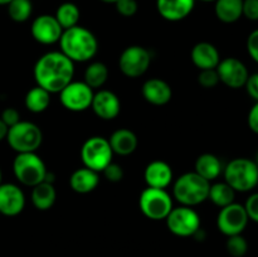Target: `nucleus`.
<instances>
[{
  "label": "nucleus",
  "mask_w": 258,
  "mask_h": 257,
  "mask_svg": "<svg viewBox=\"0 0 258 257\" xmlns=\"http://www.w3.org/2000/svg\"><path fill=\"white\" fill-rule=\"evenodd\" d=\"M37 86L52 93H59L73 81L75 63L62 52L52 50L38 58L33 68Z\"/></svg>",
  "instance_id": "obj_1"
},
{
  "label": "nucleus",
  "mask_w": 258,
  "mask_h": 257,
  "mask_svg": "<svg viewBox=\"0 0 258 257\" xmlns=\"http://www.w3.org/2000/svg\"><path fill=\"white\" fill-rule=\"evenodd\" d=\"M58 44L60 52L73 63L90 62L98 52V40L96 35L81 25L63 30Z\"/></svg>",
  "instance_id": "obj_2"
},
{
  "label": "nucleus",
  "mask_w": 258,
  "mask_h": 257,
  "mask_svg": "<svg viewBox=\"0 0 258 257\" xmlns=\"http://www.w3.org/2000/svg\"><path fill=\"white\" fill-rule=\"evenodd\" d=\"M211 181L206 180L196 171L184 173L174 181L173 198L180 206L194 207L204 203L208 199Z\"/></svg>",
  "instance_id": "obj_3"
},
{
  "label": "nucleus",
  "mask_w": 258,
  "mask_h": 257,
  "mask_svg": "<svg viewBox=\"0 0 258 257\" xmlns=\"http://www.w3.org/2000/svg\"><path fill=\"white\" fill-rule=\"evenodd\" d=\"M224 181L234 191L246 193L254 189L258 184V166L248 158H236L229 161L223 169Z\"/></svg>",
  "instance_id": "obj_4"
},
{
  "label": "nucleus",
  "mask_w": 258,
  "mask_h": 257,
  "mask_svg": "<svg viewBox=\"0 0 258 257\" xmlns=\"http://www.w3.org/2000/svg\"><path fill=\"white\" fill-rule=\"evenodd\" d=\"M13 173L20 184L33 188L45 180L48 169L37 151L20 153L17 154L13 161Z\"/></svg>",
  "instance_id": "obj_5"
},
{
  "label": "nucleus",
  "mask_w": 258,
  "mask_h": 257,
  "mask_svg": "<svg viewBox=\"0 0 258 257\" xmlns=\"http://www.w3.org/2000/svg\"><path fill=\"white\" fill-rule=\"evenodd\" d=\"M7 141L17 154L35 153L43 143V133L34 122L20 120L9 127Z\"/></svg>",
  "instance_id": "obj_6"
},
{
  "label": "nucleus",
  "mask_w": 258,
  "mask_h": 257,
  "mask_svg": "<svg viewBox=\"0 0 258 257\" xmlns=\"http://www.w3.org/2000/svg\"><path fill=\"white\" fill-rule=\"evenodd\" d=\"M139 208L146 218L161 221L165 219L174 208L173 197L166 189L146 186L139 197Z\"/></svg>",
  "instance_id": "obj_7"
},
{
  "label": "nucleus",
  "mask_w": 258,
  "mask_h": 257,
  "mask_svg": "<svg viewBox=\"0 0 258 257\" xmlns=\"http://www.w3.org/2000/svg\"><path fill=\"white\" fill-rule=\"evenodd\" d=\"M112 149H111L108 139L102 136H92L83 143L81 148V159L83 166L102 173L103 169L112 163Z\"/></svg>",
  "instance_id": "obj_8"
},
{
  "label": "nucleus",
  "mask_w": 258,
  "mask_h": 257,
  "mask_svg": "<svg viewBox=\"0 0 258 257\" xmlns=\"http://www.w3.org/2000/svg\"><path fill=\"white\" fill-rule=\"evenodd\" d=\"M165 221L169 231L178 237L194 236L201 229V216L191 207H174Z\"/></svg>",
  "instance_id": "obj_9"
},
{
  "label": "nucleus",
  "mask_w": 258,
  "mask_h": 257,
  "mask_svg": "<svg viewBox=\"0 0 258 257\" xmlns=\"http://www.w3.org/2000/svg\"><path fill=\"white\" fill-rule=\"evenodd\" d=\"M151 65V53L143 45H128L121 52L118 68L128 78L141 77Z\"/></svg>",
  "instance_id": "obj_10"
},
{
  "label": "nucleus",
  "mask_w": 258,
  "mask_h": 257,
  "mask_svg": "<svg viewBox=\"0 0 258 257\" xmlns=\"http://www.w3.org/2000/svg\"><path fill=\"white\" fill-rule=\"evenodd\" d=\"M92 88L83 81H72L59 92V101L63 107L72 112H82L91 108L93 100Z\"/></svg>",
  "instance_id": "obj_11"
},
{
  "label": "nucleus",
  "mask_w": 258,
  "mask_h": 257,
  "mask_svg": "<svg viewBox=\"0 0 258 257\" xmlns=\"http://www.w3.org/2000/svg\"><path fill=\"white\" fill-rule=\"evenodd\" d=\"M249 219L243 204L232 203L223 207L217 216V227L227 237L242 234Z\"/></svg>",
  "instance_id": "obj_12"
},
{
  "label": "nucleus",
  "mask_w": 258,
  "mask_h": 257,
  "mask_svg": "<svg viewBox=\"0 0 258 257\" xmlns=\"http://www.w3.org/2000/svg\"><path fill=\"white\" fill-rule=\"evenodd\" d=\"M216 70L218 73L219 82L233 90L244 87L249 76L247 66L236 57L221 59Z\"/></svg>",
  "instance_id": "obj_13"
},
{
  "label": "nucleus",
  "mask_w": 258,
  "mask_h": 257,
  "mask_svg": "<svg viewBox=\"0 0 258 257\" xmlns=\"http://www.w3.org/2000/svg\"><path fill=\"white\" fill-rule=\"evenodd\" d=\"M30 33L35 42L43 45H52L59 42L63 28L57 22L54 15L42 14L33 20Z\"/></svg>",
  "instance_id": "obj_14"
},
{
  "label": "nucleus",
  "mask_w": 258,
  "mask_h": 257,
  "mask_svg": "<svg viewBox=\"0 0 258 257\" xmlns=\"http://www.w3.org/2000/svg\"><path fill=\"white\" fill-rule=\"evenodd\" d=\"M25 207V194L20 186L13 183L0 184V213L7 217H15Z\"/></svg>",
  "instance_id": "obj_15"
},
{
  "label": "nucleus",
  "mask_w": 258,
  "mask_h": 257,
  "mask_svg": "<svg viewBox=\"0 0 258 257\" xmlns=\"http://www.w3.org/2000/svg\"><path fill=\"white\" fill-rule=\"evenodd\" d=\"M91 108L98 118L110 121L120 115L121 101L112 91L100 90L93 95Z\"/></svg>",
  "instance_id": "obj_16"
},
{
  "label": "nucleus",
  "mask_w": 258,
  "mask_h": 257,
  "mask_svg": "<svg viewBox=\"0 0 258 257\" xmlns=\"http://www.w3.org/2000/svg\"><path fill=\"white\" fill-rule=\"evenodd\" d=\"M173 169L164 160L150 161L144 170V180L150 188L166 189L173 183Z\"/></svg>",
  "instance_id": "obj_17"
},
{
  "label": "nucleus",
  "mask_w": 258,
  "mask_h": 257,
  "mask_svg": "<svg viewBox=\"0 0 258 257\" xmlns=\"http://www.w3.org/2000/svg\"><path fill=\"white\" fill-rule=\"evenodd\" d=\"M141 93L146 102L154 106H165L173 97V90L166 81L161 78H150L141 87Z\"/></svg>",
  "instance_id": "obj_18"
},
{
  "label": "nucleus",
  "mask_w": 258,
  "mask_h": 257,
  "mask_svg": "<svg viewBox=\"0 0 258 257\" xmlns=\"http://www.w3.org/2000/svg\"><path fill=\"white\" fill-rule=\"evenodd\" d=\"M190 58L193 65L202 70H216L221 62V54L214 44L209 42H199L191 48Z\"/></svg>",
  "instance_id": "obj_19"
},
{
  "label": "nucleus",
  "mask_w": 258,
  "mask_h": 257,
  "mask_svg": "<svg viewBox=\"0 0 258 257\" xmlns=\"http://www.w3.org/2000/svg\"><path fill=\"white\" fill-rule=\"evenodd\" d=\"M196 0H156L158 13L168 22L183 20L193 12Z\"/></svg>",
  "instance_id": "obj_20"
},
{
  "label": "nucleus",
  "mask_w": 258,
  "mask_h": 257,
  "mask_svg": "<svg viewBox=\"0 0 258 257\" xmlns=\"http://www.w3.org/2000/svg\"><path fill=\"white\" fill-rule=\"evenodd\" d=\"M112 153L120 156H127L135 153L139 145V139L136 134L130 128H117L111 134L108 139Z\"/></svg>",
  "instance_id": "obj_21"
},
{
  "label": "nucleus",
  "mask_w": 258,
  "mask_h": 257,
  "mask_svg": "<svg viewBox=\"0 0 258 257\" xmlns=\"http://www.w3.org/2000/svg\"><path fill=\"white\" fill-rule=\"evenodd\" d=\"M100 183V175L97 171L83 168L73 171L70 176V186L75 193L88 194L95 190Z\"/></svg>",
  "instance_id": "obj_22"
},
{
  "label": "nucleus",
  "mask_w": 258,
  "mask_h": 257,
  "mask_svg": "<svg viewBox=\"0 0 258 257\" xmlns=\"http://www.w3.org/2000/svg\"><path fill=\"white\" fill-rule=\"evenodd\" d=\"M194 171L208 181H213L223 171V165L218 156L211 153H204L197 158Z\"/></svg>",
  "instance_id": "obj_23"
},
{
  "label": "nucleus",
  "mask_w": 258,
  "mask_h": 257,
  "mask_svg": "<svg viewBox=\"0 0 258 257\" xmlns=\"http://www.w3.org/2000/svg\"><path fill=\"white\" fill-rule=\"evenodd\" d=\"M32 203L38 211H48L52 208L57 199V190L53 183L49 181H42L32 188L30 194Z\"/></svg>",
  "instance_id": "obj_24"
},
{
  "label": "nucleus",
  "mask_w": 258,
  "mask_h": 257,
  "mask_svg": "<svg viewBox=\"0 0 258 257\" xmlns=\"http://www.w3.org/2000/svg\"><path fill=\"white\" fill-rule=\"evenodd\" d=\"M243 0H216L214 13L218 20L226 24L236 23L242 18Z\"/></svg>",
  "instance_id": "obj_25"
},
{
  "label": "nucleus",
  "mask_w": 258,
  "mask_h": 257,
  "mask_svg": "<svg viewBox=\"0 0 258 257\" xmlns=\"http://www.w3.org/2000/svg\"><path fill=\"white\" fill-rule=\"evenodd\" d=\"M24 105L33 113L44 112L50 105V93L39 86H34L25 95Z\"/></svg>",
  "instance_id": "obj_26"
},
{
  "label": "nucleus",
  "mask_w": 258,
  "mask_h": 257,
  "mask_svg": "<svg viewBox=\"0 0 258 257\" xmlns=\"http://www.w3.org/2000/svg\"><path fill=\"white\" fill-rule=\"evenodd\" d=\"M208 199L218 208H223V207L234 203L236 191L226 181H218V183L211 184Z\"/></svg>",
  "instance_id": "obj_27"
},
{
  "label": "nucleus",
  "mask_w": 258,
  "mask_h": 257,
  "mask_svg": "<svg viewBox=\"0 0 258 257\" xmlns=\"http://www.w3.org/2000/svg\"><path fill=\"white\" fill-rule=\"evenodd\" d=\"M108 80V68L103 62H91L83 73V82L92 90L101 88Z\"/></svg>",
  "instance_id": "obj_28"
},
{
  "label": "nucleus",
  "mask_w": 258,
  "mask_h": 257,
  "mask_svg": "<svg viewBox=\"0 0 258 257\" xmlns=\"http://www.w3.org/2000/svg\"><path fill=\"white\" fill-rule=\"evenodd\" d=\"M54 17L60 27L63 28V30L76 27V25H78V20L81 17L80 8L75 3H63L57 8Z\"/></svg>",
  "instance_id": "obj_29"
},
{
  "label": "nucleus",
  "mask_w": 258,
  "mask_h": 257,
  "mask_svg": "<svg viewBox=\"0 0 258 257\" xmlns=\"http://www.w3.org/2000/svg\"><path fill=\"white\" fill-rule=\"evenodd\" d=\"M33 5L30 0H12L8 4V14L17 23H24L30 18Z\"/></svg>",
  "instance_id": "obj_30"
},
{
  "label": "nucleus",
  "mask_w": 258,
  "mask_h": 257,
  "mask_svg": "<svg viewBox=\"0 0 258 257\" xmlns=\"http://www.w3.org/2000/svg\"><path fill=\"white\" fill-rule=\"evenodd\" d=\"M227 251L232 257H243L248 251V243L247 239L242 234L231 236L227 239Z\"/></svg>",
  "instance_id": "obj_31"
},
{
  "label": "nucleus",
  "mask_w": 258,
  "mask_h": 257,
  "mask_svg": "<svg viewBox=\"0 0 258 257\" xmlns=\"http://www.w3.org/2000/svg\"><path fill=\"white\" fill-rule=\"evenodd\" d=\"M198 83L203 88H213L219 83V77L217 70H202L199 71Z\"/></svg>",
  "instance_id": "obj_32"
},
{
  "label": "nucleus",
  "mask_w": 258,
  "mask_h": 257,
  "mask_svg": "<svg viewBox=\"0 0 258 257\" xmlns=\"http://www.w3.org/2000/svg\"><path fill=\"white\" fill-rule=\"evenodd\" d=\"M115 8L120 15L125 18L134 17L139 10V4L136 0H117Z\"/></svg>",
  "instance_id": "obj_33"
},
{
  "label": "nucleus",
  "mask_w": 258,
  "mask_h": 257,
  "mask_svg": "<svg viewBox=\"0 0 258 257\" xmlns=\"http://www.w3.org/2000/svg\"><path fill=\"white\" fill-rule=\"evenodd\" d=\"M103 175L111 183H118L123 179V169L121 168V165L116 163H110L105 169L102 170Z\"/></svg>",
  "instance_id": "obj_34"
},
{
  "label": "nucleus",
  "mask_w": 258,
  "mask_h": 257,
  "mask_svg": "<svg viewBox=\"0 0 258 257\" xmlns=\"http://www.w3.org/2000/svg\"><path fill=\"white\" fill-rule=\"evenodd\" d=\"M244 209L247 212L249 221L258 223V193H253L247 198L244 203Z\"/></svg>",
  "instance_id": "obj_35"
},
{
  "label": "nucleus",
  "mask_w": 258,
  "mask_h": 257,
  "mask_svg": "<svg viewBox=\"0 0 258 257\" xmlns=\"http://www.w3.org/2000/svg\"><path fill=\"white\" fill-rule=\"evenodd\" d=\"M242 17H246L247 19L252 20V22H257L258 20V0H243Z\"/></svg>",
  "instance_id": "obj_36"
},
{
  "label": "nucleus",
  "mask_w": 258,
  "mask_h": 257,
  "mask_svg": "<svg viewBox=\"0 0 258 257\" xmlns=\"http://www.w3.org/2000/svg\"><path fill=\"white\" fill-rule=\"evenodd\" d=\"M0 118H2L3 122H4L8 127H12L13 125H15V123H18L20 121V113L17 108L7 107L2 112Z\"/></svg>",
  "instance_id": "obj_37"
},
{
  "label": "nucleus",
  "mask_w": 258,
  "mask_h": 257,
  "mask_svg": "<svg viewBox=\"0 0 258 257\" xmlns=\"http://www.w3.org/2000/svg\"><path fill=\"white\" fill-rule=\"evenodd\" d=\"M247 52L249 57L258 63V29L251 32V34L247 38Z\"/></svg>",
  "instance_id": "obj_38"
},
{
  "label": "nucleus",
  "mask_w": 258,
  "mask_h": 257,
  "mask_svg": "<svg viewBox=\"0 0 258 257\" xmlns=\"http://www.w3.org/2000/svg\"><path fill=\"white\" fill-rule=\"evenodd\" d=\"M244 87H246L247 93L249 95V97L253 98V100L257 102L258 101V72L248 76V80H247Z\"/></svg>",
  "instance_id": "obj_39"
},
{
  "label": "nucleus",
  "mask_w": 258,
  "mask_h": 257,
  "mask_svg": "<svg viewBox=\"0 0 258 257\" xmlns=\"http://www.w3.org/2000/svg\"><path fill=\"white\" fill-rule=\"evenodd\" d=\"M247 122H248V127L251 128L252 133L258 135V101L254 102L249 110L248 116H247Z\"/></svg>",
  "instance_id": "obj_40"
},
{
  "label": "nucleus",
  "mask_w": 258,
  "mask_h": 257,
  "mask_svg": "<svg viewBox=\"0 0 258 257\" xmlns=\"http://www.w3.org/2000/svg\"><path fill=\"white\" fill-rule=\"evenodd\" d=\"M8 130H9V127H8V126L3 122L2 118H0V141H3L4 139H7Z\"/></svg>",
  "instance_id": "obj_41"
},
{
  "label": "nucleus",
  "mask_w": 258,
  "mask_h": 257,
  "mask_svg": "<svg viewBox=\"0 0 258 257\" xmlns=\"http://www.w3.org/2000/svg\"><path fill=\"white\" fill-rule=\"evenodd\" d=\"M101 2H103V3H107V4H115V3L117 2V0H101Z\"/></svg>",
  "instance_id": "obj_42"
},
{
  "label": "nucleus",
  "mask_w": 258,
  "mask_h": 257,
  "mask_svg": "<svg viewBox=\"0 0 258 257\" xmlns=\"http://www.w3.org/2000/svg\"><path fill=\"white\" fill-rule=\"evenodd\" d=\"M12 0H0V5H8Z\"/></svg>",
  "instance_id": "obj_43"
},
{
  "label": "nucleus",
  "mask_w": 258,
  "mask_h": 257,
  "mask_svg": "<svg viewBox=\"0 0 258 257\" xmlns=\"http://www.w3.org/2000/svg\"><path fill=\"white\" fill-rule=\"evenodd\" d=\"M254 163H256L257 166H258V151H257V154H256V159H254Z\"/></svg>",
  "instance_id": "obj_44"
},
{
  "label": "nucleus",
  "mask_w": 258,
  "mask_h": 257,
  "mask_svg": "<svg viewBox=\"0 0 258 257\" xmlns=\"http://www.w3.org/2000/svg\"><path fill=\"white\" fill-rule=\"evenodd\" d=\"M3 181V173H2V169H0V184H2Z\"/></svg>",
  "instance_id": "obj_45"
},
{
  "label": "nucleus",
  "mask_w": 258,
  "mask_h": 257,
  "mask_svg": "<svg viewBox=\"0 0 258 257\" xmlns=\"http://www.w3.org/2000/svg\"><path fill=\"white\" fill-rule=\"evenodd\" d=\"M202 2H207V3H211V2H216V0H202Z\"/></svg>",
  "instance_id": "obj_46"
},
{
  "label": "nucleus",
  "mask_w": 258,
  "mask_h": 257,
  "mask_svg": "<svg viewBox=\"0 0 258 257\" xmlns=\"http://www.w3.org/2000/svg\"><path fill=\"white\" fill-rule=\"evenodd\" d=\"M257 186H258V184H257Z\"/></svg>",
  "instance_id": "obj_47"
}]
</instances>
